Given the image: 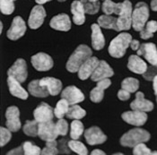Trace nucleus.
<instances>
[{
	"label": "nucleus",
	"instance_id": "obj_1",
	"mask_svg": "<svg viewBox=\"0 0 157 155\" xmlns=\"http://www.w3.org/2000/svg\"><path fill=\"white\" fill-rule=\"evenodd\" d=\"M92 57V50L86 45H80L74 51L67 63V69L71 73L78 72L82 65Z\"/></svg>",
	"mask_w": 157,
	"mask_h": 155
},
{
	"label": "nucleus",
	"instance_id": "obj_2",
	"mask_svg": "<svg viewBox=\"0 0 157 155\" xmlns=\"http://www.w3.org/2000/svg\"><path fill=\"white\" fill-rule=\"evenodd\" d=\"M132 41V37L127 32L121 33L115 39H113L109 46V55L113 58H121L125 55L127 48L130 45Z\"/></svg>",
	"mask_w": 157,
	"mask_h": 155
},
{
	"label": "nucleus",
	"instance_id": "obj_3",
	"mask_svg": "<svg viewBox=\"0 0 157 155\" xmlns=\"http://www.w3.org/2000/svg\"><path fill=\"white\" fill-rule=\"evenodd\" d=\"M150 134L144 129L135 128L126 133L121 139V145L127 147H135L141 143L149 141Z\"/></svg>",
	"mask_w": 157,
	"mask_h": 155
},
{
	"label": "nucleus",
	"instance_id": "obj_4",
	"mask_svg": "<svg viewBox=\"0 0 157 155\" xmlns=\"http://www.w3.org/2000/svg\"><path fill=\"white\" fill-rule=\"evenodd\" d=\"M148 17H149L148 6L144 2L137 3L132 13V27L136 31L141 32L147 23Z\"/></svg>",
	"mask_w": 157,
	"mask_h": 155
},
{
	"label": "nucleus",
	"instance_id": "obj_5",
	"mask_svg": "<svg viewBox=\"0 0 157 155\" xmlns=\"http://www.w3.org/2000/svg\"><path fill=\"white\" fill-rule=\"evenodd\" d=\"M132 5L128 0L123 2V9L119 14L118 18V27L120 31L129 30L132 25Z\"/></svg>",
	"mask_w": 157,
	"mask_h": 155
},
{
	"label": "nucleus",
	"instance_id": "obj_6",
	"mask_svg": "<svg viewBox=\"0 0 157 155\" xmlns=\"http://www.w3.org/2000/svg\"><path fill=\"white\" fill-rule=\"evenodd\" d=\"M40 138L41 140H44L46 142L56 140L59 134L57 132L56 124H54L51 121L48 122H41L39 125V134Z\"/></svg>",
	"mask_w": 157,
	"mask_h": 155
},
{
	"label": "nucleus",
	"instance_id": "obj_7",
	"mask_svg": "<svg viewBox=\"0 0 157 155\" xmlns=\"http://www.w3.org/2000/svg\"><path fill=\"white\" fill-rule=\"evenodd\" d=\"M8 76L13 77L20 83H24L27 78V66L26 62L22 59L15 61V63L10 67L7 72Z\"/></svg>",
	"mask_w": 157,
	"mask_h": 155
},
{
	"label": "nucleus",
	"instance_id": "obj_8",
	"mask_svg": "<svg viewBox=\"0 0 157 155\" xmlns=\"http://www.w3.org/2000/svg\"><path fill=\"white\" fill-rule=\"evenodd\" d=\"M20 111L16 107H9L6 111V127L12 132H17L21 127Z\"/></svg>",
	"mask_w": 157,
	"mask_h": 155
},
{
	"label": "nucleus",
	"instance_id": "obj_9",
	"mask_svg": "<svg viewBox=\"0 0 157 155\" xmlns=\"http://www.w3.org/2000/svg\"><path fill=\"white\" fill-rule=\"evenodd\" d=\"M25 32H26V25L23 18H21L20 16H16L13 20L10 29L7 31V37L12 40H16L21 37H23Z\"/></svg>",
	"mask_w": 157,
	"mask_h": 155
},
{
	"label": "nucleus",
	"instance_id": "obj_10",
	"mask_svg": "<svg viewBox=\"0 0 157 155\" xmlns=\"http://www.w3.org/2000/svg\"><path fill=\"white\" fill-rule=\"evenodd\" d=\"M32 64L38 71H48L53 66V60L45 53H38L32 57Z\"/></svg>",
	"mask_w": 157,
	"mask_h": 155
},
{
	"label": "nucleus",
	"instance_id": "obj_11",
	"mask_svg": "<svg viewBox=\"0 0 157 155\" xmlns=\"http://www.w3.org/2000/svg\"><path fill=\"white\" fill-rule=\"evenodd\" d=\"M61 98L67 100L70 105L77 104L85 100L83 93L75 86H68L65 88L61 93Z\"/></svg>",
	"mask_w": 157,
	"mask_h": 155
},
{
	"label": "nucleus",
	"instance_id": "obj_12",
	"mask_svg": "<svg viewBox=\"0 0 157 155\" xmlns=\"http://www.w3.org/2000/svg\"><path fill=\"white\" fill-rule=\"evenodd\" d=\"M122 119L125 120L127 123L140 127L143 126L147 120V115L145 113V111L141 110H134L133 111H127L122 114Z\"/></svg>",
	"mask_w": 157,
	"mask_h": 155
},
{
	"label": "nucleus",
	"instance_id": "obj_13",
	"mask_svg": "<svg viewBox=\"0 0 157 155\" xmlns=\"http://www.w3.org/2000/svg\"><path fill=\"white\" fill-rule=\"evenodd\" d=\"M139 56L145 57V59L152 66H157V48L154 43H144L137 50Z\"/></svg>",
	"mask_w": 157,
	"mask_h": 155
},
{
	"label": "nucleus",
	"instance_id": "obj_14",
	"mask_svg": "<svg viewBox=\"0 0 157 155\" xmlns=\"http://www.w3.org/2000/svg\"><path fill=\"white\" fill-rule=\"evenodd\" d=\"M85 137L86 142L90 145L101 144L107 140V136L97 127H93L85 130Z\"/></svg>",
	"mask_w": 157,
	"mask_h": 155
},
{
	"label": "nucleus",
	"instance_id": "obj_15",
	"mask_svg": "<svg viewBox=\"0 0 157 155\" xmlns=\"http://www.w3.org/2000/svg\"><path fill=\"white\" fill-rule=\"evenodd\" d=\"M46 17V12L45 9L41 6H36L33 8L29 20L28 24L30 28L32 29H38L43 24V21Z\"/></svg>",
	"mask_w": 157,
	"mask_h": 155
},
{
	"label": "nucleus",
	"instance_id": "obj_16",
	"mask_svg": "<svg viewBox=\"0 0 157 155\" xmlns=\"http://www.w3.org/2000/svg\"><path fill=\"white\" fill-rule=\"evenodd\" d=\"M54 115H55V113H53L52 108L44 102L40 104L33 112L34 119H36L40 123L51 121Z\"/></svg>",
	"mask_w": 157,
	"mask_h": 155
},
{
	"label": "nucleus",
	"instance_id": "obj_17",
	"mask_svg": "<svg viewBox=\"0 0 157 155\" xmlns=\"http://www.w3.org/2000/svg\"><path fill=\"white\" fill-rule=\"evenodd\" d=\"M114 72L112 68L105 61H100L99 65L97 66L96 69L91 75V79L94 82H99L105 78H109L113 75Z\"/></svg>",
	"mask_w": 157,
	"mask_h": 155
},
{
	"label": "nucleus",
	"instance_id": "obj_18",
	"mask_svg": "<svg viewBox=\"0 0 157 155\" xmlns=\"http://www.w3.org/2000/svg\"><path fill=\"white\" fill-rule=\"evenodd\" d=\"M99 63H100V61L95 57L88 59L82 65L80 69L78 70V76H79V78L81 80H86L87 78H89L93 74V73L94 72V70L96 69L97 66L99 65Z\"/></svg>",
	"mask_w": 157,
	"mask_h": 155
},
{
	"label": "nucleus",
	"instance_id": "obj_19",
	"mask_svg": "<svg viewBox=\"0 0 157 155\" xmlns=\"http://www.w3.org/2000/svg\"><path fill=\"white\" fill-rule=\"evenodd\" d=\"M50 27L62 32H67L71 28V22L67 14L60 13L53 17L50 21Z\"/></svg>",
	"mask_w": 157,
	"mask_h": 155
},
{
	"label": "nucleus",
	"instance_id": "obj_20",
	"mask_svg": "<svg viewBox=\"0 0 157 155\" xmlns=\"http://www.w3.org/2000/svg\"><path fill=\"white\" fill-rule=\"evenodd\" d=\"M111 84L110 80L108 78H105L103 80H101L98 82L97 86L91 91L90 93V98L92 100V101L98 103L101 102L103 99V95H104V90L109 87V85Z\"/></svg>",
	"mask_w": 157,
	"mask_h": 155
},
{
	"label": "nucleus",
	"instance_id": "obj_21",
	"mask_svg": "<svg viewBox=\"0 0 157 155\" xmlns=\"http://www.w3.org/2000/svg\"><path fill=\"white\" fill-rule=\"evenodd\" d=\"M130 107L134 110H141V111H151L154 108V104L150 101L145 100L143 93H137L136 94V100L132 101Z\"/></svg>",
	"mask_w": 157,
	"mask_h": 155
},
{
	"label": "nucleus",
	"instance_id": "obj_22",
	"mask_svg": "<svg viewBox=\"0 0 157 155\" xmlns=\"http://www.w3.org/2000/svg\"><path fill=\"white\" fill-rule=\"evenodd\" d=\"M71 12L73 13V21L77 25H82L85 23V8L82 1H74L71 5Z\"/></svg>",
	"mask_w": 157,
	"mask_h": 155
},
{
	"label": "nucleus",
	"instance_id": "obj_23",
	"mask_svg": "<svg viewBox=\"0 0 157 155\" xmlns=\"http://www.w3.org/2000/svg\"><path fill=\"white\" fill-rule=\"evenodd\" d=\"M128 67L130 71L138 74H143L147 70V65L144 60H142L138 56L132 55L128 59Z\"/></svg>",
	"mask_w": 157,
	"mask_h": 155
},
{
	"label": "nucleus",
	"instance_id": "obj_24",
	"mask_svg": "<svg viewBox=\"0 0 157 155\" xmlns=\"http://www.w3.org/2000/svg\"><path fill=\"white\" fill-rule=\"evenodd\" d=\"M100 27L101 26L96 24L92 25V44L93 48L96 50L103 48L105 45V40Z\"/></svg>",
	"mask_w": 157,
	"mask_h": 155
},
{
	"label": "nucleus",
	"instance_id": "obj_25",
	"mask_svg": "<svg viewBox=\"0 0 157 155\" xmlns=\"http://www.w3.org/2000/svg\"><path fill=\"white\" fill-rule=\"evenodd\" d=\"M7 84H8V87H9V91L12 95L15 96L17 98H20L22 100H26L28 98L27 92L21 86L19 81H17L13 77L8 76Z\"/></svg>",
	"mask_w": 157,
	"mask_h": 155
},
{
	"label": "nucleus",
	"instance_id": "obj_26",
	"mask_svg": "<svg viewBox=\"0 0 157 155\" xmlns=\"http://www.w3.org/2000/svg\"><path fill=\"white\" fill-rule=\"evenodd\" d=\"M40 84L47 87L49 94L52 96L58 95L62 90V83L59 79L53 77H45L40 80Z\"/></svg>",
	"mask_w": 157,
	"mask_h": 155
},
{
	"label": "nucleus",
	"instance_id": "obj_27",
	"mask_svg": "<svg viewBox=\"0 0 157 155\" xmlns=\"http://www.w3.org/2000/svg\"><path fill=\"white\" fill-rule=\"evenodd\" d=\"M28 91L33 96L40 98L47 97L49 94L47 87L40 84V80H34L31 82L28 85Z\"/></svg>",
	"mask_w": 157,
	"mask_h": 155
},
{
	"label": "nucleus",
	"instance_id": "obj_28",
	"mask_svg": "<svg viewBox=\"0 0 157 155\" xmlns=\"http://www.w3.org/2000/svg\"><path fill=\"white\" fill-rule=\"evenodd\" d=\"M98 24L105 29H113L117 32L120 31L118 27V18L109 14L101 15L98 18Z\"/></svg>",
	"mask_w": 157,
	"mask_h": 155
},
{
	"label": "nucleus",
	"instance_id": "obj_29",
	"mask_svg": "<svg viewBox=\"0 0 157 155\" xmlns=\"http://www.w3.org/2000/svg\"><path fill=\"white\" fill-rule=\"evenodd\" d=\"M123 9V3H114L111 0H104L102 3V11L105 14H120Z\"/></svg>",
	"mask_w": 157,
	"mask_h": 155
},
{
	"label": "nucleus",
	"instance_id": "obj_30",
	"mask_svg": "<svg viewBox=\"0 0 157 155\" xmlns=\"http://www.w3.org/2000/svg\"><path fill=\"white\" fill-rule=\"evenodd\" d=\"M157 31V22L156 21H150L146 23L144 29L140 32V36L142 39L147 40L152 38L154 33Z\"/></svg>",
	"mask_w": 157,
	"mask_h": 155
},
{
	"label": "nucleus",
	"instance_id": "obj_31",
	"mask_svg": "<svg viewBox=\"0 0 157 155\" xmlns=\"http://www.w3.org/2000/svg\"><path fill=\"white\" fill-rule=\"evenodd\" d=\"M86 112L85 109L77 105H72L67 112V117L71 119H81L85 116Z\"/></svg>",
	"mask_w": 157,
	"mask_h": 155
},
{
	"label": "nucleus",
	"instance_id": "obj_32",
	"mask_svg": "<svg viewBox=\"0 0 157 155\" xmlns=\"http://www.w3.org/2000/svg\"><path fill=\"white\" fill-rule=\"evenodd\" d=\"M39 125L40 122L36 119L33 121H27L24 127V132L29 136H36L39 134Z\"/></svg>",
	"mask_w": 157,
	"mask_h": 155
},
{
	"label": "nucleus",
	"instance_id": "obj_33",
	"mask_svg": "<svg viewBox=\"0 0 157 155\" xmlns=\"http://www.w3.org/2000/svg\"><path fill=\"white\" fill-rule=\"evenodd\" d=\"M84 133V126L83 123L80 122L78 119H75L71 123V131L70 136L74 140L78 139Z\"/></svg>",
	"mask_w": 157,
	"mask_h": 155
},
{
	"label": "nucleus",
	"instance_id": "obj_34",
	"mask_svg": "<svg viewBox=\"0 0 157 155\" xmlns=\"http://www.w3.org/2000/svg\"><path fill=\"white\" fill-rule=\"evenodd\" d=\"M69 103L67 100H66L65 99H61L58 102L56 108L54 110L55 116L58 119H62L64 117V115H67V112L69 108Z\"/></svg>",
	"mask_w": 157,
	"mask_h": 155
},
{
	"label": "nucleus",
	"instance_id": "obj_35",
	"mask_svg": "<svg viewBox=\"0 0 157 155\" xmlns=\"http://www.w3.org/2000/svg\"><path fill=\"white\" fill-rule=\"evenodd\" d=\"M139 87V82L138 80H136V78H126L122 81L121 83V88L125 89L127 91H128L129 93H135L137 91Z\"/></svg>",
	"mask_w": 157,
	"mask_h": 155
},
{
	"label": "nucleus",
	"instance_id": "obj_36",
	"mask_svg": "<svg viewBox=\"0 0 157 155\" xmlns=\"http://www.w3.org/2000/svg\"><path fill=\"white\" fill-rule=\"evenodd\" d=\"M68 147L72 150L73 152L76 153L77 154L80 155H86L88 154V151L85 146V144L81 142L75 141L73 139L72 141H70L68 143Z\"/></svg>",
	"mask_w": 157,
	"mask_h": 155
},
{
	"label": "nucleus",
	"instance_id": "obj_37",
	"mask_svg": "<svg viewBox=\"0 0 157 155\" xmlns=\"http://www.w3.org/2000/svg\"><path fill=\"white\" fill-rule=\"evenodd\" d=\"M83 5H84V8H85V13H89V14H94L96 13L99 9H100V2H93L90 0H81Z\"/></svg>",
	"mask_w": 157,
	"mask_h": 155
},
{
	"label": "nucleus",
	"instance_id": "obj_38",
	"mask_svg": "<svg viewBox=\"0 0 157 155\" xmlns=\"http://www.w3.org/2000/svg\"><path fill=\"white\" fill-rule=\"evenodd\" d=\"M0 9L4 14H11L14 10L13 0H0Z\"/></svg>",
	"mask_w": 157,
	"mask_h": 155
},
{
	"label": "nucleus",
	"instance_id": "obj_39",
	"mask_svg": "<svg viewBox=\"0 0 157 155\" xmlns=\"http://www.w3.org/2000/svg\"><path fill=\"white\" fill-rule=\"evenodd\" d=\"M24 147V154L26 155H38L41 153V150L31 142H25L23 144Z\"/></svg>",
	"mask_w": 157,
	"mask_h": 155
},
{
	"label": "nucleus",
	"instance_id": "obj_40",
	"mask_svg": "<svg viewBox=\"0 0 157 155\" xmlns=\"http://www.w3.org/2000/svg\"><path fill=\"white\" fill-rule=\"evenodd\" d=\"M59 153V150L57 148V142L56 140L48 141L45 148L41 151V154L44 155H55Z\"/></svg>",
	"mask_w": 157,
	"mask_h": 155
},
{
	"label": "nucleus",
	"instance_id": "obj_41",
	"mask_svg": "<svg viewBox=\"0 0 157 155\" xmlns=\"http://www.w3.org/2000/svg\"><path fill=\"white\" fill-rule=\"evenodd\" d=\"M133 153L136 155H150L152 154V152L145 146V144L141 143L134 147Z\"/></svg>",
	"mask_w": 157,
	"mask_h": 155
},
{
	"label": "nucleus",
	"instance_id": "obj_42",
	"mask_svg": "<svg viewBox=\"0 0 157 155\" xmlns=\"http://www.w3.org/2000/svg\"><path fill=\"white\" fill-rule=\"evenodd\" d=\"M56 128L59 135H66L68 130V124L66 120L60 119L56 124Z\"/></svg>",
	"mask_w": 157,
	"mask_h": 155
},
{
	"label": "nucleus",
	"instance_id": "obj_43",
	"mask_svg": "<svg viewBox=\"0 0 157 155\" xmlns=\"http://www.w3.org/2000/svg\"><path fill=\"white\" fill-rule=\"evenodd\" d=\"M0 132H1V141H0V143H1V146H4L5 144L8 143L11 139V133H10V130L7 128H5V127H1L0 129Z\"/></svg>",
	"mask_w": 157,
	"mask_h": 155
},
{
	"label": "nucleus",
	"instance_id": "obj_44",
	"mask_svg": "<svg viewBox=\"0 0 157 155\" xmlns=\"http://www.w3.org/2000/svg\"><path fill=\"white\" fill-rule=\"evenodd\" d=\"M157 74V66H153L152 67H149L147 68V70L145 72V74H143L144 77H145L146 80L150 81L152 79H154V77Z\"/></svg>",
	"mask_w": 157,
	"mask_h": 155
},
{
	"label": "nucleus",
	"instance_id": "obj_45",
	"mask_svg": "<svg viewBox=\"0 0 157 155\" xmlns=\"http://www.w3.org/2000/svg\"><path fill=\"white\" fill-rule=\"evenodd\" d=\"M118 97L121 100H128L130 98V93L125 89H121L118 93Z\"/></svg>",
	"mask_w": 157,
	"mask_h": 155
},
{
	"label": "nucleus",
	"instance_id": "obj_46",
	"mask_svg": "<svg viewBox=\"0 0 157 155\" xmlns=\"http://www.w3.org/2000/svg\"><path fill=\"white\" fill-rule=\"evenodd\" d=\"M22 153H24V147L21 146V147H18L14 150H12L11 152H9L7 154L11 155V154H22Z\"/></svg>",
	"mask_w": 157,
	"mask_h": 155
},
{
	"label": "nucleus",
	"instance_id": "obj_47",
	"mask_svg": "<svg viewBox=\"0 0 157 155\" xmlns=\"http://www.w3.org/2000/svg\"><path fill=\"white\" fill-rule=\"evenodd\" d=\"M130 47L133 50H138V48H140V43L136 40H132V41L130 42Z\"/></svg>",
	"mask_w": 157,
	"mask_h": 155
},
{
	"label": "nucleus",
	"instance_id": "obj_48",
	"mask_svg": "<svg viewBox=\"0 0 157 155\" xmlns=\"http://www.w3.org/2000/svg\"><path fill=\"white\" fill-rule=\"evenodd\" d=\"M151 8L153 11H157V0L151 1Z\"/></svg>",
	"mask_w": 157,
	"mask_h": 155
},
{
	"label": "nucleus",
	"instance_id": "obj_49",
	"mask_svg": "<svg viewBox=\"0 0 157 155\" xmlns=\"http://www.w3.org/2000/svg\"><path fill=\"white\" fill-rule=\"evenodd\" d=\"M153 81H154V90H155V94L157 95V74L154 77V79H153Z\"/></svg>",
	"mask_w": 157,
	"mask_h": 155
},
{
	"label": "nucleus",
	"instance_id": "obj_50",
	"mask_svg": "<svg viewBox=\"0 0 157 155\" xmlns=\"http://www.w3.org/2000/svg\"><path fill=\"white\" fill-rule=\"evenodd\" d=\"M92 154L93 155H104L105 154V153H104V152H102V151H101V150H94V151H93V152H92Z\"/></svg>",
	"mask_w": 157,
	"mask_h": 155
},
{
	"label": "nucleus",
	"instance_id": "obj_51",
	"mask_svg": "<svg viewBox=\"0 0 157 155\" xmlns=\"http://www.w3.org/2000/svg\"><path fill=\"white\" fill-rule=\"evenodd\" d=\"M48 1H51V0H36V2L39 5H42V4H45L46 2Z\"/></svg>",
	"mask_w": 157,
	"mask_h": 155
},
{
	"label": "nucleus",
	"instance_id": "obj_52",
	"mask_svg": "<svg viewBox=\"0 0 157 155\" xmlns=\"http://www.w3.org/2000/svg\"><path fill=\"white\" fill-rule=\"evenodd\" d=\"M2 30H3V24H2V23H1V30H0V32H2Z\"/></svg>",
	"mask_w": 157,
	"mask_h": 155
},
{
	"label": "nucleus",
	"instance_id": "obj_53",
	"mask_svg": "<svg viewBox=\"0 0 157 155\" xmlns=\"http://www.w3.org/2000/svg\"><path fill=\"white\" fill-rule=\"evenodd\" d=\"M152 154L156 155V154H157V152H154V153H152Z\"/></svg>",
	"mask_w": 157,
	"mask_h": 155
},
{
	"label": "nucleus",
	"instance_id": "obj_54",
	"mask_svg": "<svg viewBox=\"0 0 157 155\" xmlns=\"http://www.w3.org/2000/svg\"><path fill=\"white\" fill-rule=\"evenodd\" d=\"M90 1H93V2H96V1H98V0H90Z\"/></svg>",
	"mask_w": 157,
	"mask_h": 155
},
{
	"label": "nucleus",
	"instance_id": "obj_55",
	"mask_svg": "<svg viewBox=\"0 0 157 155\" xmlns=\"http://www.w3.org/2000/svg\"><path fill=\"white\" fill-rule=\"evenodd\" d=\"M59 2H64V1H66V0H59Z\"/></svg>",
	"mask_w": 157,
	"mask_h": 155
},
{
	"label": "nucleus",
	"instance_id": "obj_56",
	"mask_svg": "<svg viewBox=\"0 0 157 155\" xmlns=\"http://www.w3.org/2000/svg\"><path fill=\"white\" fill-rule=\"evenodd\" d=\"M156 100H157V96H156Z\"/></svg>",
	"mask_w": 157,
	"mask_h": 155
}]
</instances>
